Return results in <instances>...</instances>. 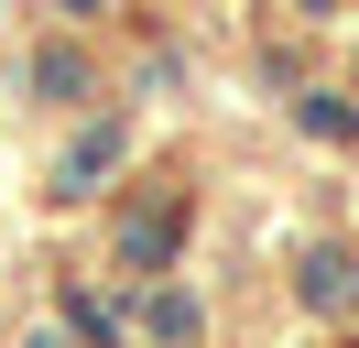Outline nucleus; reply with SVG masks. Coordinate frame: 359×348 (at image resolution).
Instances as JSON below:
<instances>
[]
</instances>
